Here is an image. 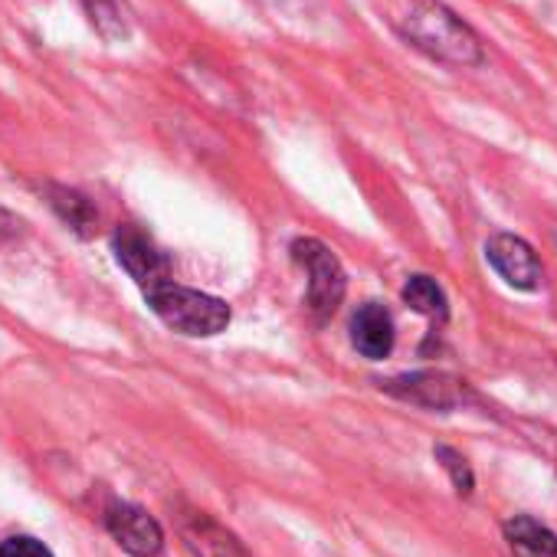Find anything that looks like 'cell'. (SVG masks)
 I'll list each match as a JSON object with an SVG mask.
<instances>
[{"label":"cell","mask_w":557,"mask_h":557,"mask_svg":"<svg viewBox=\"0 0 557 557\" xmlns=\"http://www.w3.org/2000/svg\"><path fill=\"white\" fill-rule=\"evenodd\" d=\"M391 21L410 47L443 66L466 70L485 63L479 34L459 14H453L443 0H397Z\"/></svg>","instance_id":"6da1fadb"},{"label":"cell","mask_w":557,"mask_h":557,"mask_svg":"<svg viewBox=\"0 0 557 557\" xmlns=\"http://www.w3.org/2000/svg\"><path fill=\"white\" fill-rule=\"evenodd\" d=\"M145 299H148L151 312L168 329H174L177 335H187V338H213V335L226 332V325H230V306L223 299L177 286L171 278L148 289Z\"/></svg>","instance_id":"7a4b0ae2"},{"label":"cell","mask_w":557,"mask_h":557,"mask_svg":"<svg viewBox=\"0 0 557 557\" xmlns=\"http://www.w3.org/2000/svg\"><path fill=\"white\" fill-rule=\"evenodd\" d=\"M293 256L296 262L309 272V312L312 319L322 325L329 322L338 306L345 302V293H348V275H345V265L342 259L332 252V246H325L322 239L315 236H302L293 243Z\"/></svg>","instance_id":"3957f363"},{"label":"cell","mask_w":557,"mask_h":557,"mask_svg":"<svg viewBox=\"0 0 557 557\" xmlns=\"http://www.w3.org/2000/svg\"><path fill=\"white\" fill-rule=\"evenodd\" d=\"M488 265L502 275V283L518 293H534L544 283V265L534 252V246L515 233H495L485 243Z\"/></svg>","instance_id":"277c9868"},{"label":"cell","mask_w":557,"mask_h":557,"mask_svg":"<svg viewBox=\"0 0 557 557\" xmlns=\"http://www.w3.org/2000/svg\"><path fill=\"white\" fill-rule=\"evenodd\" d=\"M387 394H394L397 400L426 407V410H456L469 400V387L466 381H459L456 374L446 371H413V374H400L391 377L384 384Z\"/></svg>","instance_id":"5b68a950"},{"label":"cell","mask_w":557,"mask_h":557,"mask_svg":"<svg viewBox=\"0 0 557 557\" xmlns=\"http://www.w3.org/2000/svg\"><path fill=\"white\" fill-rule=\"evenodd\" d=\"M106 528H109V534L119 541V547L128 550V554H135V557H154V554H161V547H164V531H161V524H158L141 505L115 502V505L106 511Z\"/></svg>","instance_id":"8992f818"},{"label":"cell","mask_w":557,"mask_h":557,"mask_svg":"<svg viewBox=\"0 0 557 557\" xmlns=\"http://www.w3.org/2000/svg\"><path fill=\"white\" fill-rule=\"evenodd\" d=\"M119 265L135 278V283L148 293L161 283H168V259L161 249L138 230V226H122L112 239Z\"/></svg>","instance_id":"52a82bcc"},{"label":"cell","mask_w":557,"mask_h":557,"mask_svg":"<svg viewBox=\"0 0 557 557\" xmlns=\"http://www.w3.org/2000/svg\"><path fill=\"white\" fill-rule=\"evenodd\" d=\"M394 319L381 302H364L351 319V345L368 361H384L394 351Z\"/></svg>","instance_id":"ba28073f"},{"label":"cell","mask_w":557,"mask_h":557,"mask_svg":"<svg viewBox=\"0 0 557 557\" xmlns=\"http://www.w3.org/2000/svg\"><path fill=\"white\" fill-rule=\"evenodd\" d=\"M184 541L194 557H252L233 531L207 515H190L184 521Z\"/></svg>","instance_id":"9c48e42d"},{"label":"cell","mask_w":557,"mask_h":557,"mask_svg":"<svg viewBox=\"0 0 557 557\" xmlns=\"http://www.w3.org/2000/svg\"><path fill=\"white\" fill-rule=\"evenodd\" d=\"M505 541L518 557H557V534L534 521L531 515H515L505 521Z\"/></svg>","instance_id":"30bf717a"},{"label":"cell","mask_w":557,"mask_h":557,"mask_svg":"<svg viewBox=\"0 0 557 557\" xmlns=\"http://www.w3.org/2000/svg\"><path fill=\"white\" fill-rule=\"evenodd\" d=\"M400 296H404V302L413 312L426 315L430 322H446L449 319V299H446L443 286L436 283V278H430V275H410L407 283H404Z\"/></svg>","instance_id":"8fae6325"},{"label":"cell","mask_w":557,"mask_h":557,"mask_svg":"<svg viewBox=\"0 0 557 557\" xmlns=\"http://www.w3.org/2000/svg\"><path fill=\"white\" fill-rule=\"evenodd\" d=\"M47 194H50V207L60 213V220H63L66 226H73L79 236H89V233L96 230L99 213H96V207H92L83 194H76V190H70V187H50Z\"/></svg>","instance_id":"7c38bea8"},{"label":"cell","mask_w":557,"mask_h":557,"mask_svg":"<svg viewBox=\"0 0 557 557\" xmlns=\"http://www.w3.org/2000/svg\"><path fill=\"white\" fill-rule=\"evenodd\" d=\"M83 8L89 14V24L106 37V40H125L128 37V24H125V11L119 0H83Z\"/></svg>","instance_id":"4fadbf2b"},{"label":"cell","mask_w":557,"mask_h":557,"mask_svg":"<svg viewBox=\"0 0 557 557\" xmlns=\"http://www.w3.org/2000/svg\"><path fill=\"white\" fill-rule=\"evenodd\" d=\"M433 456H436V459H440V466L449 472L453 488H456L459 495H472V488H475V475H472V469H469L466 456H462V453H456L453 446H436V449H433Z\"/></svg>","instance_id":"5bb4252c"},{"label":"cell","mask_w":557,"mask_h":557,"mask_svg":"<svg viewBox=\"0 0 557 557\" xmlns=\"http://www.w3.org/2000/svg\"><path fill=\"white\" fill-rule=\"evenodd\" d=\"M0 557H57V554L34 534H11L0 541Z\"/></svg>","instance_id":"9a60e30c"}]
</instances>
